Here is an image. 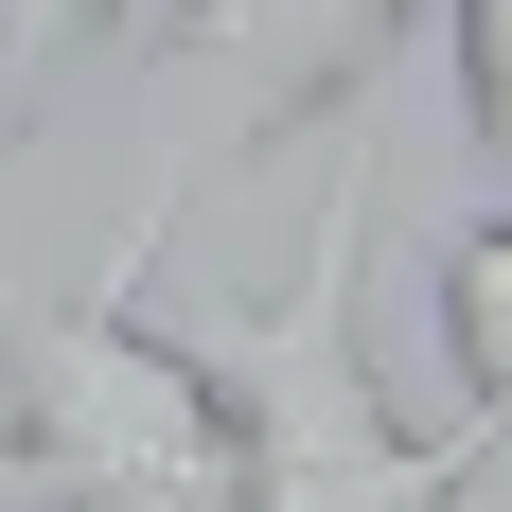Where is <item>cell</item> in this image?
<instances>
[{"mask_svg": "<svg viewBox=\"0 0 512 512\" xmlns=\"http://www.w3.org/2000/svg\"><path fill=\"white\" fill-rule=\"evenodd\" d=\"M354 265H371V159L318 195L301 265L212 354V389H230V512H477L495 495V424H407L389 407Z\"/></svg>", "mask_w": 512, "mask_h": 512, "instance_id": "obj_1", "label": "cell"}, {"mask_svg": "<svg viewBox=\"0 0 512 512\" xmlns=\"http://www.w3.org/2000/svg\"><path fill=\"white\" fill-rule=\"evenodd\" d=\"M159 230H177V195H142L106 283L0 301V477L36 512H230V389L195 336L142 318Z\"/></svg>", "mask_w": 512, "mask_h": 512, "instance_id": "obj_2", "label": "cell"}, {"mask_svg": "<svg viewBox=\"0 0 512 512\" xmlns=\"http://www.w3.org/2000/svg\"><path fill=\"white\" fill-rule=\"evenodd\" d=\"M424 18H460V0H177V53H195L212 124L177 142L159 195H195L212 159H265V142H301V124H336Z\"/></svg>", "mask_w": 512, "mask_h": 512, "instance_id": "obj_3", "label": "cell"}, {"mask_svg": "<svg viewBox=\"0 0 512 512\" xmlns=\"http://www.w3.org/2000/svg\"><path fill=\"white\" fill-rule=\"evenodd\" d=\"M442 354H460V424H495V389H512V230L495 212L442 248Z\"/></svg>", "mask_w": 512, "mask_h": 512, "instance_id": "obj_4", "label": "cell"}, {"mask_svg": "<svg viewBox=\"0 0 512 512\" xmlns=\"http://www.w3.org/2000/svg\"><path fill=\"white\" fill-rule=\"evenodd\" d=\"M106 36H124V0H0V159H18V124H36Z\"/></svg>", "mask_w": 512, "mask_h": 512, "instance_id": "obj_5", "label": "cell"}]
</instances>
